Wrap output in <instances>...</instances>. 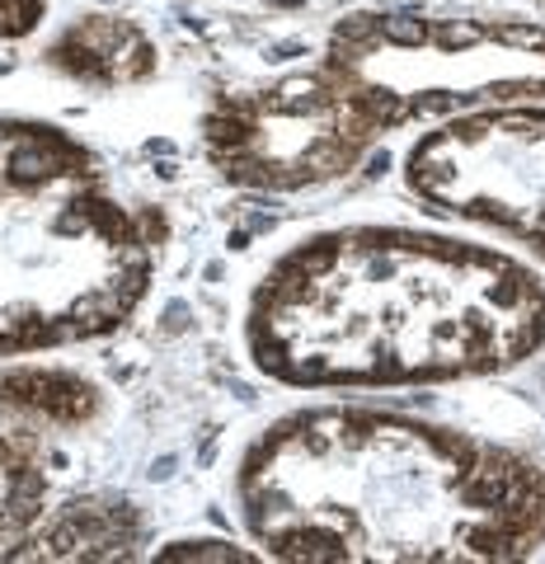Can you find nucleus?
Returning <instances> with one entry per match:
<instances>
[{
  "label": "nucleus",
  "instance_id": "nucleus-4",
  "mask_svg": "<svg viewBox=\"0 0 545 564\" xmlns=\"http://www.w3.org/2000/svg\"><path fill=\"white\" fill-rule=\"evenodd\" d=\"M142 536V522H137L132 508L118 503H72L62 508V518L39 536L43 551L52 560H80V555H128V545H137Z\"/></svg>",
  "mask_w": 545,
  "mask_h": 564
},
{
  "label": "nucleus",
  "instance_id": "nucleus-3",
  "mask_svg": "<svg viewBox=\"0 0 545 564\" xmlns=\"http://www.w3.org/2000/svg\"><path fill=\"white\" fill-rule=\"evenodd\" d=\"M52 62L90 80H137L151 70V43L122 20H85L52 47Z\"/></svg>",
  "mask_w": 545,
  "mask_h": 564
},
{
  "label": "nucleus",
  "instance_id": "nucleus-5",
  "mask_svg": "<svg viewBox=\"0 0 545 564\" xmlns=\"http://www.w3.org/2000/svg\"><path fill=\"white\" fill-rule=\"evenodd\" d=\"M47 503V470L24 433H0V545L20 541Z\"/></svg>",
  "mask_w": 545,
  "mask_h": 564
},
{
  "label": "nucleus",
  "instance_id": "nucleus-2",
  "mask_svg": "<svg viewBox=\"0 0 545 564\" xmlns=\"http://www.w3.org/2000/svg\"><path fill=\"white\" fill-rule=\"evenodd\" d=\"M0 410L39 429H85L99 410V391L66 367H14L0 381Z\"/></svg>",
  "mask_w": 545,
  "mask_h": 564
},
{
  "label": "nucleus",
  "instance_id": "nucleus-6",
  "mask_svg": "<svg viewBox=\"0 0 545 564\" xmlns=\"http://www.w3.org/2000/svg\"><path fill=\"white\" fill-rule=\"evenodd\" d=\"M47 0H0V39H20L43 20Z\"/></svg>",
  "mask_w": 545,
  "mask_h": 564
},
{
  "label": "nucleus",
  "instance_id": "nucleus-1",
  "mask_svg": "<svg viewBox=\"0 0 545 564\" xmlns=\"http://www.w3.org/2000/svg\"><path fill=\"white\" fill-rule=\"evenodd\" d=\"M545 339V292L503 254L344 231L277 263L254 352L292 381H414L508 367Z\"/></svg>",
  "mask_w": 545,
  "mask_h": 564
}]
</instances>
